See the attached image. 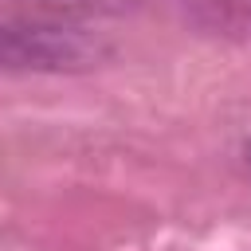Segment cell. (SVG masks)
Here are the masks:
<instances>
[{"label": "cell", "mask_w": 251, "mask_h": 251, "mask_svg": "<svg viewBox=\"0 0 251 251\" xmlns=\"http://www.w3.org/2000/svg\"><path fill=\"white\" fill-rule=\"evenodd\" d=\"M106 55V43L43 20H0V75H59V71H86Z\"/></svg>", "instance_id": "6da1fadb"}, {"label": "cell", "mask_w": 251, "mask_h": 251, "mask_svg": "<svg viewBox=\"0 0 251 251\" xmlns=\"http://www.w3.org/2000/svg\"><path fill=\"white\" fill-rule=\"evenodd\" d=\"M27 4L47 12H122L133 0H27Z\"/></svg>", "instance_id": "7a4b0ae2"}, {"label": "cell", "mask_w": 251, "mask_h": 251, "mask_svg": "<svg viewBox=\"0 0 251 251\" xmlns=\"http://www.w3.org/2000/svg\"><path fill=\"white\" fill-rule=\"evenodd\" d=\"M239 165H243V173L251 176V137H243V145H239Z\"/></svg>", "instance_id": "3957f363"}, {"label": "cell", "mask_w": 251, "mask_h": 251, "mask_svg": "<svg viewBox=\"0 0 251 251\" xmlns=\"http://www.w3.org/2000/svg\"><path fill=\"white\" fill-rule=\"evenodd\" d=\"M231 4H239V8H251V0H231Z\"/></svg>", "instance_id": "277c9868"}]
</instances>
